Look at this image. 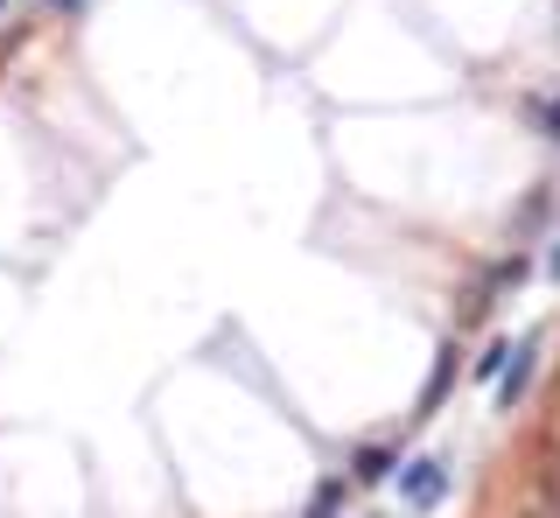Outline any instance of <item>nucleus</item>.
Returning <instances> with one entry per match:
<instances>
[{"label": "nucleus", "instance_id": "6e6552de", "mask_svg": "<svg viewBox=\"0 0 560 518\" xmlns=\"http://www.w3.org/2000/svg\"><path fill=\"white\" fill-rule=\"evenodd\" d=\"M57 8H78V0H57Z\"/></svg>", "mask_w": 560, "mask_h": 518}, {"label": "nucleus", "instance_id": "20e7f679", "mask_svg": "<svg viewBox=\"0 0 560 518\" xmlns=\"http://www.w3.org/2000/svg\"><path fill=\"white\" fill-rule=\"evenodd\" d=\"M504 365H512V343H490L477 357V378H504Z\"/></svg>", "mask_w": 560, "mask_h": 518}, {"label": "nucleus", "instance_id": "0eeeda50", "mask_svg": "<svg viewBox=\"0 0 560 518\" xmlns=\"http://www.w3.org/2000/svg\"><path fill=\"white\" fill-rule=\"evenodd\" d=\"M547 133H553V141H560V98H553V106H547Z\"/></svg>", "mask_w": 560, "mask_h": 518}, {"label": "nucleus", "instance_id": "39448f33", "mask_svg": "<svg viewBox=\"0 0 560 518\" xmlns=\"http://www.w3.org/2000/svg\"><path fill=\"white\" fill-rule=\"evenodd\" d=\"M448 372H455V343H448V351H442V365H434V386H428V407H434V400H442V392H448Z\"/></svg>", "mask_w": 560, "mask_h": 518}, {"label": "nucleus", "instance_id": "423d86ee", "mask_svg": "<svg viewBox=\"0 0 560 518\" xmlns=\"http://www.w3.org/2000/svg\"><path fill=\"white\" fill-rule=\"evenodd\" d=\"M337 511V483H323V491H315V505H308V518H329Z\"/></svg>", "mask_w": 560, "mask_h": 518}, {"label": "nucleus", "instance_id": "f03ea898", "mask_svg": "<svg viewBox=\"0 0 560 518\" xmlns=\"http://www.w3.org/2000/svg\"><path fill=\"white\" fill-rule=\"evenodd\" d=\"M525 378H533V351H512V365H504V378H498V407H518Z\"/></svg>", "mask_w": 560, "mask_h": 518}, {"label": "nucleus", "instance_id": "7ed1b4c3", "mask_svg": "<svg viewBox=\"0 0 560 518\" xmlns=\"http://www.w3.org/2000/svg\"><path fill=\"white\" fill-rule=\"evenodd\" d=\"M350 476H358V483H385V476H393V448H358Z\"/></svg>", "mask_w": 560, "mask_h": 518}, {"label": "nucleus", "instance_id": "1a4fd4ad", "mask_svg": "<svg viewBox=\"0 0 560 518\" xmlns=\"http://www.w3.org/2000/svg\"><path fill=\"white\" fill-rule=\"evenodd\" d=\"M553 273H560V252H553Z\"/></svg>", "mask_w": 560, "mask_h": 518}, {"label": "nucleus", "instance_id": "9d476101", "mask_svg": "<svg viewBox=\"0 0 560 518\" xmlns=\"http://www.w3.org/2000/svg\"><path fill=\"white\" fill-rule=\"evenodd\" d=\"M0 8H8V0H0Z\"/></svg>", "mask_w": 560, "mask_h": 518}, {"label": "nucleus", "instance_id": "f257e3e1", "mask_svg": "<svg viewBox=\"0 0 560 518\" xmlns=\"http://www.w3.org/2000/svg\"><path fill=\"white\" fill-rule=\"evenodd\" d=\"M399 491H407V505H442V491H448V470L434 456H420V462H407V470H399Z\"/></svg>", "mask_w": 560, "mask_h": 518}]
</instances>
